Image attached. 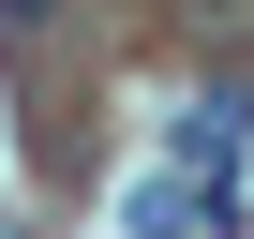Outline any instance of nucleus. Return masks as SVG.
<instances>
[{
  "label": "nucleus",
  "mask_w": 254,
  "mask_h": 239,
  "mask_svg": "<svg viewBox=\"0 0 254 239\" xmlns=\"http://www.w3.org/2000/svg\"><path fill=\"white\" fill-rule=\"evenodd\" d=\"M45 30H60V0H0V45L15 60H45Z\"/></svg>",
  "instance_id": "f257e3e1"
}]
</instances>
